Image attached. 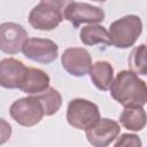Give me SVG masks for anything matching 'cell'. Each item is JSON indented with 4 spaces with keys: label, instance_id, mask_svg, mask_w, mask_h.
Instances as JSON below:
<instances>
[{
    "label": "cell",
    "instance_id": "5bb4252c",
    "mask_svg": "<svg viewBox=\"0 0 147 147\" xmlns=\"http://www.w3.org/2000/svg\"><path fill=\"white\" fill-rule=\"evenodd\" d=\"M79 39L86 46H94L98 44H103L106 46L111 45L108 31L105 26L99 24H90L83 26L79 31Z\"/></svg>",
    "mask_w": 147,
    "mask_h": 147
},
{
    "label": "cell",
    "instance_id": "ac0fdd59",
    "mask_svg": "<svg viewBox=\"0 0 147 147\" xmlns=\"http://www.w3.org/2000/svg\"><path fill=\"white\" fill-rule=\"evenodd\" d=\"M115 147H121V146H133V147H140L141 146V140L137 134L133 133H123L119 138H116Z\"/></svg>",
    "mask_w": 147,
    "mask_h": 147
},
{
    "label": "cell",
    "instance_id": "d6986e66",
    "mask_svg": "<svg viewBox=\"0 0 147 147\" xmlns=\"http://www.w3.org/2000/svg\"><path fill=\"white\" fill-rule=\"evenodd\" d=\"M11 137V125L0 117V145H3Z\"/></svg>",
    "mask_w": 147,
    "mask_h": 147
},
{
    "label": "cell",
    "instance_id": "7a4b0ae2",
    "mask_svg": "<svg viewBox=\"0 0 147 147\" xmlns=\"http://www.w3.org/2000/svg\"><path fill=\"white\" fill-rule=\"evenodd\" d=\"M141 32L142 22L137 15H126L114 21L108 31L111 45L122 49L133 46Z\"/></svg>",
    "mask_w": 147,
    "mask_h": 147
},
{
    "label": "cell",
    "instance_id": "7c38bea8",
    "mask_svg": "<svg viewBox=\"0 0 147 147\" xmlns=\"http://www.w3.org/2000/svg\"><path fill=\"white\" fill-rule=\"evenodd\" d=\"M49 76L44 70L26 67L24 77L18 86V90L29 95L39 94L49 87Z\"/></svg>",
    "mask_w": 147,
    "mask_h": 147
},
{
    "label": "cell",
    "instance_id": "52a82bcc",
    "mask_svg": "<svg viewBox=\"0 0 147 147\" xmlns=\"http://www.w3.org/2000/svg\"><path fill=\"white\" fill-rule=\"evenodd\" d=\"M63 21V11L49 3L39 2L29 14V23L36 30L51 31Z\"/></svg>",
    "mask_w": 147,
    "mask_h": 147
},
{
    "label": "cell",
    "instance_id": "6da1fadb",
    "mask_svg": "<svg viewBox=\"0 0 147 147\" xmlns=\"http://www.w3.org/2000/svg\"><path fill=\"white\" fill-rule=\"evenodd\" d=\"M110 94L123 107H144L147 101L146 83L131 70H122L113 79Z\"/></svg>",
    "mask_w": 147,
    "mask_h": 147
},
{
    "label": "cell",
    "instance_id": "2e32d148",
    "mask_svg": "<svg viewBox=\"0 0 147 147\" xmlns=\"http://www.w3.org/2000/svg\"><path fill=\"white\" fill-rule=\"evenodd\" d=\"M34 95L41 103L44 114L46 116H52L56 114L62 106V95L54 87H48L44 92Z\"/></svg>",
    "mask_w": 147,
    "mask_h": 147
},
{
    "label": "cell",
    "instance_id": "ba28073f",
    "mask_svg": "<svg viewBox=\"0 0 147 147\" xmlns=\"http://www.w3.org/2000/svg\"><path fill=\"white\" fill-rule=\"evenodd\" d=\"M119 124L110 118H99L93 125L85 130L87 141L94 147H106L110 145L119 134Z\"/></svg>",
    "mask_w": 147,
    "mask_h": 147
},
{
    "label": "cell",
    "instance_id": "ffe728a7",
    "mask_svg": "<svg viewBox=\"0 0 147 147\" xmlns=\"http://www.w3.org/2000/svg\"><path fill=\"white\" fill-rule=\"evenodd\" d=\"M74 0H40V2H45V3H49L52 6L57 7L59 9H61L62 11H64V9L67 8V6L69 3H71Z\"/></svg>",
    "mask_w": 147,
    "mask_h": 147
},
{
    "label": "cell",
    "instance_id": "8992f818",
    "mask_svg": "<svg viewBox=\"0 0 147 147\" xmlns=\"http://www.w3.org/2000/svg\"><path fill=\"white\" fill-rule=\"evenodd\" d=\"M22 53L31 61L48 64L56 60L59 46L51 39L28 38L22 46Z\"/></svg>",
    "mask_w": 147,
    "mask_h": 147
},
{
    "label": "cell",
    "instance_id": "44dd1931",
    "mask_svg": "<svg viewBox=\"0 0 147 147\" xmlns=\"http://www.w3.org/2000/svg\"><path fill=\"white\" fill-rule=\"evenodd\" d=\"M92 1H99V2H103V1H106V0H92Z\"/></svg>",
    "mask_w": 147,
    "mask_h": 147
},
{
    "label": "cell",
    "instance_id": "5b68a950",
    "mask_svg": "<svg viewBox=\"0 0 147 147\" xmlns=\"http://www.w3.org/2000/svg\"><path fill=\"white\" fill-rule=\"evenodd\" d=\"M63 18L69 21L74 25V28H78L84 23H101L105 20V11L100 7L93 6L91 3L72 1L64 9Z\"/></svg>",
    "mask_w": 147,
    "mask_h": 147
},
{
    "label": "cell",
    "instance_id": "9a60e30c",
    "mask_svg": "<svg viewBox=\"0 0 147 147\" xmlns=\"http://www.w3.org/2000/svg\"><path fill=\"white\" fill-rule=\"evenodd\" d=\"M119 122L130 131H141L146 125V111L144 107H124Z\"/></svg>",
    "mask_w": 147,
    "mask_h": 147
},
{
    "label": "cell",
    "instance_id": "e0dca14e",
    "mask_svg": "<svg viewBox=\"0 0 147 147\" xmlns=\"http://www.w3.org/2000/svg\"><path fill=\"white\" fill-rule=\"evenodd\" d=\"M127 63L130 70L137 75H147V61H146V45L141 44L132 49L129 55Z\"/></svg>",
    "mask_w": 147,
    "mask_h": 147
},
{
    "label": "cell",
    "instance_id": "30bf717a",
    "mask_svg": "<svg viewBox=\"0 0 147 147\" xmlns=\"http://www.w3.org/2000/svg\"><path fill=\"white\" fill-rule=\"evenodd\" d=\"M61 64L63 69L75 77H84L88 74L92 64L90 53L82 47L67 48L61 56Z\"/></svg>",
    "mask_w": 147,
    "mask_h": 147
},
{
    "label": "cell",
    "instance_id": "9c48e42d",
    "mask_svg": "<svg viewBox=\"0 0 147 147\" xmlns=\"http://www.w3.org/2000/svg\"><path fill=\"white\" fill-rule=\"evenodd\" d=\"M28 31L17 23L5 22L0 24V51L6 54L22 52V46L28 39Z\"/></svg>",
    "mask_w": 147,
    "mask_h": 147
},
{
    "label": "cell",
    "instance_id": "3957f363",
    "mask_svg": "<svg viewBox=\"0 0 147 147\" xmlns=\"http://www.w3.org/2000/svg\"><path fill=\"white\" fill-rule=\"evenodd\" d=\"M100 118L98 106L86 99H72L67 108V121L77 130H86Z\"/></svg>",
    "mask_w": 147,
    "mask_h": 147
},
{
    "label": "cell",
    "instance_id": "277c9868",
    "mask_svg": "<svg viewBox=\"0 0 147 147\" xmlns=\"http://www.w3.org/2000/svg\"><path fill=\"white\" fill-rule=\"evenodd\" d=\"M11 118L22 126L31 127L37 125L45 116L44 109L36 95L20 98L9 108Z\"/></svg>",
    "mask_w": 147,
    "mask_h": 147
},
{
    "label": "cell",
    "instance_id": "8fae6325",
    "mask_svg": "<svg viewBox=\"0 0 147 147\" xmlns=\"http://www.w3.org/2000/svg\"><path fill=\"white\" fill-rule=\"evenodd\" d=\"M26 67L22 61L13 57L0 61V86L5 88H18Z\"/></svg>",
    "mask_w": 147,
    "mask_h": 147
},
{
    "label": "cell",
    "instance_id": "4fadbf2b",
    "mask_svg": "<svg viewBox=\"0 0 147 147\" xmlns=\"http://www.w3.org/2000/svg\"><path fill=\"white\" fill-rule=\"evenodd\" d=\"M88 75L98 90L108 91L114 79V69L113 65L107 61H96L95 63L91 64Z\"/></svg>",
    "mask_w": 147,
    "mask_h": 147
}]
</instances>
